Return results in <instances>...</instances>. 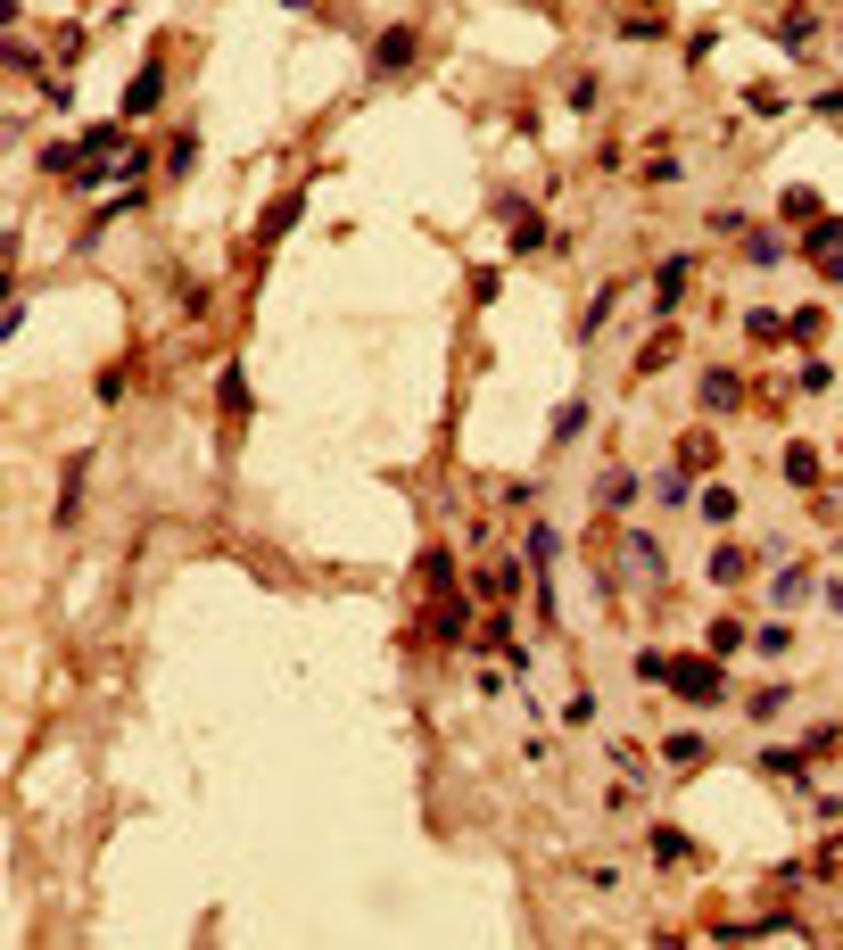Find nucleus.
Masks as SVG:
<instances>
[{
    "instance_id": "nucleus-1",
    "label": "nucleus",
    "mask_w": 843,
    "mask_h": 950,
    "mask_svg": "<svg viewBox=\"0 0 843 950\" xmlns=\"http://www.w3.org/2000/svg\"><path fill=\"white\" fill-rule=\"evenodd\" d=\"M654 687L687 694V703H719V694H728V670H719V653H661Z\"/></svg>"
},
{
    "instance_id": "nucleus-12",
    "label": "nucleus",
    "mask_w": 843,
    "mask_h": 950,
    "mask_svg": "<svg viewBox=\"0 0 843 950\" xmlns=\"http://www.w3.org/2000/svg\"><path fill=\"white\" fill-rule=\"evenodd\" d=\"M505 224H513V257H538V248H546V215H529V207H513Z\"/></svg>"
},
{
    "instance_id": "nucleus-3",
    "label": "nucleus",
    "mask_w": 843,
    "mask_h": 950,
    "mask_svg": "<svg viewBox=\"0 0 843 950\" xmlns=\"http://www.w3.org/2000/svg\"><path fill=\"white\" fill-rule=\"evenodd\" d=\"M687 281H694V257H687V248H678V257H661V265H654V306H661V315H670V306L687 298Z\"/></svg>"
},
{
    "instance_id": "nucleus-34",
    "label": "nucleus",
    "mask_w": 843,
    "mask_h": 950,
    "mask_svg": "<svg viewBox=\"0 0 843 950\" xmlns=\"http://www.w3.org/2000/svg\"><path fill=\"white\" fill-rule=\"evenodd\" d=\"M273 9H315V0H273Z\"/></svg>"
},
{
    "instance_id": "nucleus-13",
    "label": "nucleus",
    "mask_w": 843,
    "mask_h": 950,
    "mask_svg": "<svg viewBox=\"0 0 843 950\" xmlns=\"http://www.w3.org/2000/svg\"><path fill=\"white\" fill-rule=\"evenodd\" d=\"M422 587H431V596H455V554H447V546L422 554Z\"/></svg>"
},
{
    "instance_id": "nucleus-10",
    "label": "nucleus",
    "mask_w": 843,
    "mask_h": 950,
    "mask_svg": "<svg viewBox=\"0 0 843 950\" xmlns=\"http://www.w3.org/2000/svg\"><path fill=\"white\" fill-rule=\"evenodd\" d=\"M298 207H306L298 190H290V199H273V207H265V224H257V241H265V248L290 241V232H298Z\"/></svg>"
},
{
    "instance_id": "nucleus-7",
    "label": "nucleus",
    "mask_w": 843,
    "mask_h": 950,
    "mask_svg": "<svg viewBox=\"0 0 843 950\" xmlns=\"http://www.w3.org/2000/svg\"><path fill=\"white\" fill-rule=\"evenodd\" d=\"M522 554H529V571L546 578V571H554V562H562V529H546V521H529V529H522Z\"/></svg>"
},
{
    "instance_id": "nucleus-20",
    "label": "nucleus",
    "mask_w": 843,
    "mask_h": 950,
    "mask_svg": "<svg viewBox=\"0 0 843 950\" xmlns=\"http://www.w3.org/2000/svg\"><path fill=\"white\" fill-rule=\"evenodd\" d=\"M761 769H769V777H803V769H810V752H794V744H769V752H761Z\"/></svg>"
},
{
    "instance_id": "nucleus-25",
    "label": "nucleus",
    "mask_w": 843,
    "mask_h": 950,
    "mask_svg": "<svg viewBox=\"0 0 843 950\" xmlns=\"http://www.w3.org/2000/svg\"><path fill=\"white\" fill-rule=\"evenodd\" d=\"M819 331H827V315H819V306H803V315L786 322V348H810V339H819Z\"/></svg>"
},
{
    "instance_id": "nucleus-18",
    "label": "nucleus",
    "mask_w": 843,
    "mask_h": 950,
    "mask_svg": "<svg viewBox=\"0 0 843 950\" xmlns=\"http://www.w3.org/2000/svg\"><path fill=\"white\" fill-rule=\"evenodd\" d=\"M745 645H752V636H745V620H736V612H719V620H712V653L728 661V653H745Z\"/></svg>"
},
{
    "instance_id": "nucleus-2",
    "label": "nucleus",
    "mask_w": 843,
    "mask_h": 950,
    "mask_svg": "<svg viewBox=\"0 0 843 950\" xmlns=\"http://www.w3.org/2000/svg\"><path fill=\"white\" fill-rule=\"evenodd\" d=\"M413 58H422V34H413V25H389V34H373V58H364V67L389 83V75H406Z\"/></svg>"
},
{
    "instance_id": "nucleus-32",
    "label": "nucleus",
    "mask_w": 843,
    "mask_h": 950,
    "mask_svg": "<svg viewBox=\"0 0 843 950\" xmlns=\"http://www.w3.org/2000/svg\"><path fill=\"white\" fill-rule=\"evenodd\" d=\"M786 703H794V687H761V694H752V719H777Z\"/></svg>"
},
{
    "instance_id": "nucleus-16",
    "label": "nucleus",
    "mask_w": 843,
    "mask_h": 950,
    "mask_svg": "<svg viewBox=\"0 0 843 950\" xmlns=\"http://www.w3.org/2000/svg\"><path fill=\"white\" fill-rule=\"evenodd\" d=\"M612 306H620V281H604L596 298H587V315H579V339H596V331H604V315H612Z\"/></svg>"
},
{
    "instance_id": "nucleus-27",
    "label": "nucleus",
    "mask_w": 843,
    "mask_h": 950,
    "mask_svg": "<svg viewBox=\"0 0 843 950\" xmlns=\"http://www.w3.org/2000/svg\"><path fill=\"white\" fill-rule=\"evenodd\" d=\"M654 496H661V504H687L694 480H687V471H654Z\"/></svg>"
},
{
    "instance_id": "nucleus-22",
    "label": "nucleus",
    "mask_w": 843,
    "mask_h": 950,
    "mask_svg": "<svg viewBox=\"0 0 843 950\" xmlns=\"http://www.w3.org/2000/svg\"><path fill=\"white\" fill-rule=\"evenodd\" d=\"M769 603H786V612H794V603H810V571H777V587H769Z\"/></svg>"
},
{
    "instance_id": "nucleus-14",
    "label": "nucleus",
    "mask_w": 843,
    "mask_h": 950,
    "mask_svg": "<svg viewBox=\"0 0 843 950\" xmlns=\"http://www.w3.org/2000/svg\"><path fill=\"white\" fill-rule=\"evenodd\" d=\"M661 761H670V769L703 761V736H694V727H670V736H661Z\"/></svg>"
},
{
    "instance_id": "nucleus-11",
    "label": "nucleus",
    "mask_w": 843,
    "mask_h": 950,
    "mask_svg": "<svg viewBox=\"0 0 843 950\" xmlns=\"http://www.w3.org/2000/svg\"><path fill=\"white\" fill-rule=\"evenodd\" d=\"M777 215H786V224L803 232V224H819V215H827V199H819V190H810V183H794L786 199H777Z\"/></svg>"
},
{
    "instance_id": "nucleus-6",
    "label": "nucleus",
    "mask_w": 843,
    "mask_h": 950,
    "mask_svg": "<svg viewBox=\"0 0 843 950\" xmlns=\"http://www.w3.org/2000/svg\"><path fill=\"white\" fill-rule=\"evenodd\" d=\"M83 471H92V455H75V464L58 471V513H50L58 529H75V513H83Z\"/></svg>"
},
{
    "instance_id": "nucleus-4",
    "label": "nucleus",
    "mask_w": 843,
    "mask_h": 950,
    "mask_svg": "<svg viewBox=\"0 0 843 950\" xmlns=\"http://www.w3.org/2000/svg\"><path fill=\"white\" fill-rule=\"evenodd\" d=\"M157 99H166V67H157V58H141V75L125 83V116H150Z\"/></svg>"
},
{
    "instance_id": "nucleus-9",
    "label": "nucleus",
    "mask_w": 843,
    "mask_h": 950,
    "mask_svg": "<svg viewBox=\"0 0 843 950\" xmlns=\"http://www.w3.org/2000/svg\"><path fill=\"white\" fill-rule=\"evenodd\" d=\"M215 406H224V422H241V413L257 406V397H248V373H241V364H224V373H215Z\"/></svg>"
},
{
    "instance_id": "nucleus-21",
    "label": "nucleus",
    "mask_w": 843,
    "mask_h": 950,
    "mask_svg": "<svg viewBox=\"0 0 843 950\" xmlns=\"http://www.w3.org/2000/svg\"><path fill=\"white\" fill-rule=\"evenodd\" d=\"M629 562H637L645 578H661V571H670V562H661V546L645 538V529H629Z\"/></svg>"
},
{
    "instance_id": "nucleus-15",
    "label": "nucleus",
    "mask_w": 843,
    "mask_h": 950,
    "mask_svg": "<svg viewBox=\"0 0 843 950\" xmlns=\"http://www.w3.org/2000/svg\"><path fill=\"white\" fill-rule=\"evenodd\" d=\"M777 42H786V50H810V42H819V17H810V9H794V17H777Z\"/></svg>"
},
{
    "instance_id": "nucleus-30",
    "label": "nucleus",
    "mask_w": 843,
    "mask_h": 950,
    "mask_svg": "<svg viewBox=\"0 0 843 950\" xmlns=\"http://www.w3.org/2000/svg\"><path fill=\"white\" fill-rule=\"evenodd\" d=\"M745 331H752V339H769V348H777V339H786V322L769 315V306H752V315H745Z\"/></svg>"
},
{
    "instance_id": "nucleus-29",
    "label": "nucleus",
    "mask_w": 843,
    "mask_h": 950,
    "mask_svg": "<svg viewBox=\"0 0 843 950\" xmlns=\"http://www.w3.org/2000/svg\"><path fill=\"white\" fill-rule=\"evenodd\" d=\"M703 521H736V488H703Z\"/></svg>"
},
{
    "instance_id": "nucleus-24",
    "label": "nucleus",
    "mask_w": 843,
    "mask_h": 950,
    "mask_svg": "<svg viewBox=\"0 0 843 950\" xmlns=\"http://www.w3.org/2000/svg\"><path fill=\"white\" fill-rule=\"evenodd\" d=\"M116 150H125V125H92L83 132V157H116Z\"/></svg>"
},
{
    "instance_id": "nucleus-23",
    "label": "nucleus",
    "mask_w": 843,
    "mask_h": 950,
    "mask_svg": "<svg viewBox=\"0 0 843 950\" xmlns=\"http://www.w3.org/2000/svg\"><path fill=\"white\" fill-rule=\"evenodd\" d=\"M654 859H661V868H678V859H694V843L678 835V826H654Z\"/></svg>"
},
{
    "instance_id": "nucleus-26",
    "label": "nucleus",
    "mask_w": 843,
    "mask_h": 950,
    "mask_svg": "<svg viewBox=\"0 0 843 950\" xmlns=\"http://www.w3.org/2000/svg\"><path fill=\"white\" fill-rule=\"evenodd\" d=\"M199 166V132H174V150H166V174H190Z\"/></svg>"
},
{
    "instance_id": "nucleus-17",
    "label": "nucleus",
    "mask_w": 843,
    "mask_h": 950,
    "mask_svg": "<svg viewBox=\"0 0 843 950\" xmlns=\"http://www.w3.org/2000/svg\"><path fill=\"white\" fill-rule=\"evenodd\" d=\"M745 546H712V587H736V578H745Z\"/></svg>"
},
{
    "instance_id": "nucleus-19",
    "label": "nucleus",
    "mask_w": 843,
    "mask_h": 950,
    "mask_svg": "<svg viewBox=\"0 0 843 950\" xmlns=\"http://www.w3.org/2000/svg\"><path fill=\"white\" fill-rule=\"evenodd\" d=\"M803 248H810V257H835V248H843V224H835V215H819V224H803Z\"/></svg>"
},
{
    "instance_id": "nucleus-5",
    "label": "nucleus",
    "mask_w": 843,
    "mask_h": 950,
    "mask_svg": "<svg viewBox=\"0 0 843 950\" xmlns=\"http://www.w3.org/2000/svg\"><path fill=\"white\" fill-rule=\"evenodd\" d=\"M694 397H703V413H736V406H745V380H736L728 364H712V373H703V389H694Z\"/></svg>"
},
{
    "instance_id": "nucleus-8",
    "label": "nucleus",
    "mask_w": 843,
    "mask_h": 950,
    "mask_svg": "<svg viewBox=\"0 0 843 950\" xmlns=\"http://www.w3.org/2000/svg\"><path fill=\"white\" fill-rule=\"evenodd\" d=\"M637 471H604V480H596V513H629V504H637Z\"/></svg>"
},
{
    "instance_id": "nucleus-31",
    "label": "nucleus",
    "mask_w": 843,
    "mask_h": 950,
    "mask_svg": "<svg viewBox=\"0 0 843 950\" xmlns=\"http://www.w3.org/2000/svg\"><path fill=\"white\" fill-rule=\"evenodd\" d=\"M579 430H587V397H571V406L554 413V438H579Z\"/></svg>"
},
{
    "instance_id": "nucleus-33",
    "label": "nucleus",
    "mask_w": 843,
    "mask_h": 950,
    "mask_svg": "<svg viewBox=\"0 0 843 950\" xmlns=\"http://www.w3.org/2000/svg\"><path fill=\"white\" fill-rule=\"evenodd\" d=\"M670 355H678V331H661V339H654V348H645V355H637V373H661V364H670Z\"/></svg>"
},
{
    "instance_id": "nucleus-28",
    "label": "nucleus",
    "mask_w": 843,
    "mask_h": 950,
    "mask_svg": "<svg viewBox=\"0 0 843 950\" xmlns=\"http://www.w3.org/2000/svg\"><path fill=\"white\" fill-rule=\"evenodd\" d=\"M786 480L810 488V480H819V455H810V447H786Z\"/></svg>"
}]
</instances>
